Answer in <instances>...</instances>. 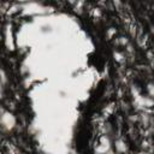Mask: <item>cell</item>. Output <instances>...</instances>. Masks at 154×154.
Listing matches in <instances>:
<instances>
[{
	"label": "cell",
	"mask_w": 154,
	"mask_h": 154,
	"mask_svg": "<svg viewBox=\"0 0 154 154\" xmlns=\"http://www.w3.org/2000/svg\"><path fill=\"white\" fill-rule=\"evenodd\" d=\"M16 125V118L12 113L4 111L0 113V126L5 131H11Z\"/></svg>",
	"instance_id": "obj_1"
},
{
	"label": "cell",
	"mask_w": 154,
	"mask_h": 154,
	"mask_svg": "<svg viewBox=\"0 0 154 154\" xmlns=\"http://www.w3.org/2000/svg\"><path fill=\"white\" fill-rule=\"evenodd\" d=\"M1 95H2V88H1V82H0V97H1Z\"/></svg>",
	"instance_id": "obj_2"
}]
</instances>
